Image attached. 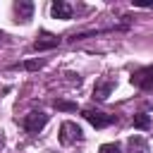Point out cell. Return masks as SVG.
<instances>
[{
	"label": "cell",
	"mask_w": 153,
	"mask_h": 153,
	"mask_svg": "<svg viewBox=\"0 0 153 153\" xmlns=\"http://www.w3.org/2000/svg\"><path fill=\"white\" fill-rule=\"evenodd\" d=\"M81 139H84V131H81L79 124H74V122H62V127H60V143H62V146H74V143L81 141Z\"/></svg>",
	"instance_id": "cell-1"
},
{
	"label": "cell",
	"mask_w": 153,
	"mask_h": 153,
	"mask_svg": "<svg viewBox=\"0 0 153 153\" xmlns=\"http://www.w3.org/2000/svg\"><path fill=\"white\" fill-rule=\"evenodd\" d=\"M45 124H48V115L41 112V110H33V112L24 115V120H22V127H24L29 134H38Z\"/></svg>",
	"instance_id": "cell-2"
},
{
	"label": "cell",
	"mask_w": 153,
	"mask_h": 153,
	"mask_svg": "<svg viewBox=\"0 0 153 153\" xmlns=\"http://www.w3.org/2000/svg\"><path fill=\"white\" fill-rule=\"evenodd\" d=\"M129 81H131L136 88H141V91H153V65L131 72V79H129Z\"/></svg>",
	"instance_id": "cell-3"
},
{
	"label": "cell",
	"mask_w": 153,
	"mask_h": 153,
	"mask_svg": "<svg viewBox=\"0 0 153 153\" xmlns=\"http://www.w3.org/2000/svg\"><path fill=\"white\" fill-rule=\"evenodd\" d=\"M84 117H86L96 129H103V127H110L112 122H117V117H115V115H105V112L93 110V108H86V110H84Z\"/></svg>",
	"instance_id": "cell-4"
},
{
	"label": "cell",
	"mask_w": 153,
	"mask_h": 153,
	"mask_svg": "<svg viewBox=\"0 0 153 153\" xmlns=\"http://www.w3.org/2000/svg\"><path fill=\"white\" fill-rule=\"evenodd\" d=\"M112 91H115V79H110V76L98 79V81H96V86H93V98L105 100V98H108Z\"/></svg>",
	"instance_id": "cell-5"
},
{
	"label": "cell",
	"mask_w": 153,
	"mask_h": 153,
	"mask_svg": "<svg viewBox=\"0 0 153 153\" xmlns=\"http://www.w3.org/2000/svg\"><path fill=\"white\" fill-rule=\"evenodd\" d=\"M50 12H53L55 19H72L74 17V7L69 2H65V0H55L50 5Z\"/></svg>",
	"instance_id": "cell-6"
},
{
	"label": "cell",
	"mask_w": 153,
	"mask_h": 153,
	"mask_svg": "<svg viewBox=\"0 0 153 153\" xmlns=\"http://www.w3.org/2000/svg\"><path fill=\"white\" fill-rule=\"evenodd\" d=\"M14 14H17V22H29L33 14V2H29V0L14 2Z\"/></svg>",
	"instance_id": "cell-7"
},
{
	"label": "cell",
	"mask_w": 153,
	"mask_h": 153,
	"mask_svg": "<svg viewBox=\"0 0 153 153\" xmlns=\"http://www.w3.org/2000/svg\"><path fill=\"white\" fill-rule=\"evenodd\" d=\"M60 38L57 36H50V33H43V38H38L33 43V50H50V48H57Z\"/></svg>",
	"instance_id": "cell-8"
},
{
	"label": "cell",
	"mask_w": 153,
	"mask_h": 153,
	"mask_svg": "<svg viewBox=\"0 0 153 153\" xmlns=\"http://www.w3.org/2000/svg\"><path fill=\"white\" fill-rule=\"evenodd\" d=\"M127 148H129V153H151V151H148V143H146L141 136H129Z\"/></svg>",
	"instance_id": "cell-9"
},
{
	"label": "cell",
	"mask_w": 153,
	"mask_h": 153,
	"mask_svg": "<svg viewBox=\"0 0 153 153\" xmlns=\"http://www.w3.org/2000/svg\"><path fill=\"white\" fill-rule=\"evenodd\" d=\"M134 127H136V129H148V127H151V117H148L146 112H136V115H134Z\"/></svg>",
	"instance_id": "cell-10"
},
{
	"label": "cell",
	"mask_w": 153,
	"mask_h": 153,
	"mask_svg": "<svg viewBox=\"0 0 153 153\" xmlns=\"http://www.w3.org/2000/svg\"><path fill=\"white\" fill-rule=\"evenodd\" d=\"M55 108H57V110H65V112H74V110H76V103H69V100H55Z\"/></svg>",
	"instance_id": "cell-11"
},
{
	"label": "cell",
	"mask_w": 153,
	"mask_h": 153,
	"mask_svg": "<svg viewBox=\"0 0 153 153\" xmlns=\"http://www.w3.org/2000/svg\"><path fill=\"white\" fill-rule=\"evenodd\" d=\"M98 153H122V148H120V143H103Z\"/></svg>",
	"instance_id": "cell-12"
},
{
	"label": "cell",
	"mask_w": 153,
	"mask_h": 153,
	"mask_svg": "<svg viewBox=\"0 0 153 153\" xmlns=\"http://www.w3.org/2000/svg\"><path fill=\"white\" fill-rule=\"evenodd\" d=\"M24 67H26V69H38V67H41V62H33V60H31V62H26Z\"/></svg>",
	"instance_id": "cell-13"
},
{
	"label": "cell",
	"mask_w": 153,
	"mask_h": 153,
	"mask_svg": "<svg viewBox=\"0 0 153 153\" xmlns=\"http://www.w3.org/2000/svg\"><path fill=\"white\" fill-rule=\"evenodd\" d=\"M2 38H5V36H2V33H0V41H2Z\"/></svg>",
	"instance_id": "cell-14"
}]
</instances>
